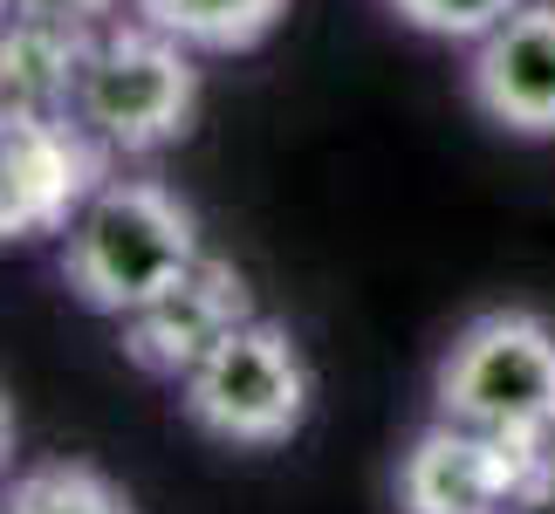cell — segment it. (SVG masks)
Here are the masks:
<instances>
[{"label": "cell", "instance_id": "7", "mask_svg": "<svg viewBox=\"0 0 555 514\" xmlns=\"http://www.w3.org/2000/svg\"><path fill=\"white\" fill-rule=\"evenodd\" d=\"M254 316V282L227 254H199L172 288H158L144 309H131L117 323L124 363L158 384H179L192 363H199L227 330H241Z\"/></svg>", "mask_w": 555, "mask_h": 514}, {"label": "cell", "instance_id": "12", "mask_svg": "<svg viewBox=\"0 0 555 514\" xmlns=\"http://www.w3.org/2000/svg\"><path fill=\"white\" fill-rule=\"evenodd\" d=\"M384 8H391L398 28H412L425 41H466V49H474L487 28H501V21L521 8V0H384Z\"/></svg>", "mask_w": 555, "mask_h": 514}, {"label": "cell", "instance_id": "8", "mask_svg": "<svg viewBox=\"0 0 555 514\" xmlns=\"http://www.w3.org/2000/svg\"><path fill=\"white\" fill-rule=\"evenodd\" d=\"M466 103L521 144H555V0H521L466 55Z\"/></svg>", "mask_w": 555, "mask_h": 514}, {"label": "cell", "instance_id": "9", "mask_svg": "<svg viewBox=\"0 0 555 514\" xmlns=\"http://www.w3.org/2000/svg\"><path fill=\"white\" fill-rule=\"evenodd\" d=\"M96 35H103V21L14 0V14L0 21V103L76 117V90H82V69L96 55Z\"/></svg>", "mask_w": 555, "mask_h": 514}, {"label": "cell", "instance_id": "1", "mask_svg": "<svg viewBox=\"0 0 555 514\" xmlns=\"http://www.w3.org/2000/svg\"><path fill=\"white\" fill-rule=\"evenodd\" d=\"M199 254H206L199 213H192L172 185L144 179V171H111V179L82 200L76 220L62 227L55 268H62V288L90 316L124 323V316L144 309L158 288H172Z\"/></svg>", "mask_w": 555, "mask_h": 514}, {"label": "cell", "instance_id": "11", "mask_svg": "<svg viewBox=\"0 0 555 514\" xmlns=\"http://www.w3.org/2000/svg\"><path fill=\"white\" fill-rule=\"evenodd\" d=\"M0 514H138V501L90 460H35L0 487Z\"/></svg>", "mask_w": 555, "mask_h": 514}, {"label": "cell", "instance_id": "10", "mask_svg": "<svg viewBox=\"0 0 555 514\" xmlns=\"http://www.w3.org/2000/svg\"><path fill=\"white\" fill-rule=\"evenodd\" d=\"M131 14L185 41L192 55H254L288 21V0H131Z\"/></svg>", "mask_w": 555, "mask_h": 514}, {"label": "cell", "instance_id": "14", "mask_svg": "<svg viewBox=\"0 0 555 514\" xmlns=\"http://www.w3.org/2000/svg\"><path fill=\"white\" fill-rule=\"evenodd\" d=\"M14 460V412H8V391H0V466Z\"/></svg>", "mask_w": 555, "mask_h": 514}, {"label": "cell", "instance_id": "4", "mask_svg": "<svg viewBox=\"0 0 555 514\" xmlns=\"http://www.w3.org/2000/svg\"><path fill=\"white\" fill-rule=\"evenodd\" d=\"M433 412L507 439H555V323L535 309H480L433 363Z\"/></svg>", "mask_w": 555, "mask_h": 514}, {"label": "cell", "instance_id": "5", "mask_svg": "<svg viewBox=\"0 0 555 514\" xmlns=\"http://www.w3.org/2000/svg\"><path fill=\"white\" fill-rule=\"evenodd\" d=\"M398 514H535L555 501V439H507L425 419L391 474Z\"/></svg>", "mask_w": 555, "mask_h": 514}, {"label": "cell", "instance_id": "15", "mask_svg": "<svg viewBox=\"0 0 555 514\" xmlns=\"http://www.w3.org/2000/svg\"><path fill=\"white\" fill-rule=\"evenodd\" d=\"M8 14H14V0H0V21H8Z\"/></svg>", "mask_w": 555, "mask_h": 514}, {"label": "cell", "instance_id": "6", "mask_svg": "<svg viewBox=\"0 0 555 514\" xmlns=\"http://www.w3.org/2000/svg\"><path fill=\"white\" fill-rule=\"evenodd\" d=\"M111 171L117 158L69 111L0 103V247L62 241V227Z\"/></svg>", "mask_w": 555, "mask_h": 514}, {"label": "cell", "instance_id": "13", "mask_svg": "<svg viewBox=\"0 0 555 514\" xmlns=\"http://www.w3.org/2000/svg\"><path fill=\"white\" fill-rule=\"evenodd\" d=\"M35 8H62V14H82V21H117L131 0H35Z\"/></svg>", "mask_w": 555, "mask_h": 514}, {"label": "cell", "instance_id": "16", "mask_svg": "<svg viewBox=\"0 0 555 514\" xmlns=\"http://www.w3.org/2000/svg\"><path fill=\"white\" fill-rule=\"evenodd\" d=\"M535 514H555V501H548V507H535Z\"/></svg>", "mask_w": 555, "mask_h": 514}, {"label": "cell", "instance_id": "2", "mask_svg": "<svg viewBox=\"0 0 555 514\" xmlns=\"http://www.w3.org/2000/svg\"><path fill=\"white\" fill-rule=\"evenodd\" d=\"M315 377L288 323L254 309L179 377V419L227 453H274L309 425Z\"/></svg>", "mask_w": 555, "mask_h": 514}, {"label": "cell", "instance_id": "3", "mask_svg": "<svg viewBox=\"0 0 555 514\" xmlns=\"http://www.w3.org/2000/svg\"><path fill=\"white\" fill-rule=\"evenodd\" d=\"M199 55L138 14L103 21L96 55L76 90V124L111 158H158L199 117Z\"/></svg>", "mask_w": 555, "mask_h": 514}]
</instances>
